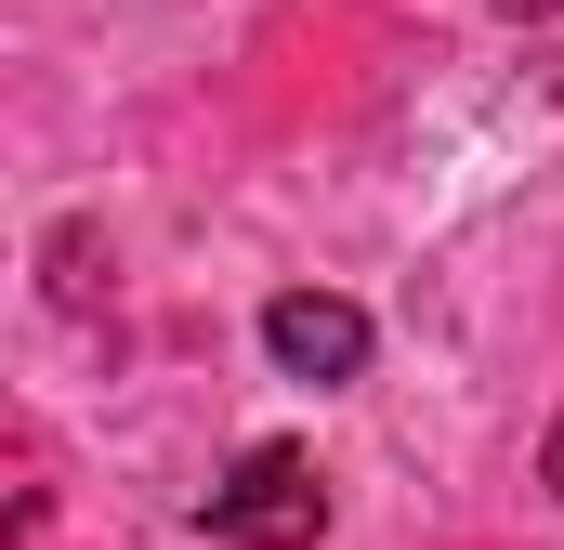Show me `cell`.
<instances>
[{
	"label": "cell",
	"mask_w": 564,
	"mask_h": 550,
	"mask_svg": "<svg viewBox=\"0 0 564 550\" xmlns=\"http://www.w3.org/2000/svg\"><path fill=\"white\" fill-rule=\"evenodd\" d=\"M499 13H512V26H552V13H564V0H499Z\"/></svg>",
	"instance_id": "4"
},
{
	"label": "cell",
	"mask_w": 564,
	"mask_h": 550,
	"mask_svg": "<svg viewBox=\"0 0 564 550\" xmlns=\"http://www.w3.org/2000/svg\"><path fill=\"white\" fill-rule=\"evenodd\" d=\"M263 354L289 381H355L368 367V315L328 301V288H289V301H263Z\"/></svg>",
	"instance_id": "2"
},
{
	"label": "cell",
	"mask_w": 564,
	"mask_h": 550,
	"mask_svg": "<svg viewBox=\"0 0 564 550\" xmlns=\"http://www.w3.org/2000/svg\"><path fill=\"white\" fill-rule=\"evenodd\" d=\"M539 485H552V498H564V419H552V446H539Z\"/></svg>",
	"instance_id": "3"
},
{
	"label": "cell",
	"mask_w": 564,
	"mask_h": 550,
	"mask_svg": "<svg viewBox=\"0 0 564 550\" xmlns=\"http://www.w3.org/2000/svg\"><path fill=\"white\" fill-rule=\"evenodd\" d=\"M315 525H328V485H315L302 446H250V459L210 485V538H237V550H302Z\"/></svg>",
	"instance_id": "1"
}]
</instances>
